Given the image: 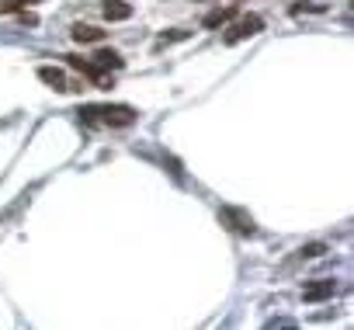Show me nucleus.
<instances>
[{"mask_svg":"<svg viewBox=\"0 0 354 330\" xmlns=\"http://www.w3.org/2000/svg\"><path fill=\"white\" fill-rule=\"evenodd\" d=\"M77 115L87 125H111V129H125L139 118V111L132 104H84Z\"/></svg>","mask_w":354,"mask_h":330,"instance_id":"nucleus-1","label":"nucleus"},{"mask_svg":"<svg viewBox=\"0 0 354 330\" xmlns=\"http://www.w3.org/2000/svg\"><path fill=\"white\" fill-rule=\"evenodd\" d=\"M261 32H264V18H261V15H243L236 25H230V28H226L223 42H226V46H236V42L254 39V35H261Z\"/></svg>","mask_w":354,"mask_h":330,"instance_id":"nucleus-2","label":"nucleus"},{"mask_svg":"<svg viewBox=\"0 0 354 330\" xmlns=\"http://www.w3.org/2000/svg\"><path fill=\"white\" fill-rule=\"evenodd\" d=\"M219 216H223V223H230V226H233L236 233H243V237H254V233H257L254 219H250L243 209H223Z\"/></svg>","mask_w":354,"mask_h":330,"instance_id":"nucleus-3","label":"nucleus"},{"mask_svg":"<svg viewBox=\"0 0 354 330\" xmlns=\"http://www.w3.org/2000/svg\"><path fill=\"white\" fill-rule=\"evenodd\" d=\"M333 292H337V282L316 278V282H309V285L302 288V299H306V302H323V299H330Z\"/></svg>","mask_w":354,"mask_h":330,"instance_id":"nucleus-4","label":"nucleus"},{"mask_svg":"<svg viewBox=\"0 0 354 330\" xmlns=\"http://www.w3.org/2000/svg\"><path fill=\"white\" fill-rule=\"evenodd\" d=\"M39 80H42V84H49L53 91H70L66 73H63V70H56V66H39Z\"/></svg>","mask_w":354,"mask_h":330,"instance_id":"nucleus-5","label":"nucleus"},{"mask_svg":"<svg viewBox=\"0 0 354 330\" xmlns=\"http://www.w3.org/2000/svg\"><path fill=\"white\" fill-rule=\"evenodd\" d=\"M132 18V4L125 0H108L104 4V21H129Z\"/></svg>","mask_w":354,"mask_h":330,"instance_id":"nucleus-6","label":"nucleus"},{"mask_svg":"<svg viewBox=\"0 0 354 330\" xmlns=\"http://www.w3.org/2000/svg\"><path fill=\"white\" fill-rule=\"evenodd\" d=\"M73 42H80V46H91V42H101L104 39V32L101 28H94V25H73Z\"/></svg>","mask_w":354,"mask_h":330,"instance_id":"nucleus-7","label":"nucleus"},{"mask_svg":"<svg viewBox=\"0 0 354 330\" xmlns=\"http://www.w3.org/2000/svg\"><path fill=\"white\" fill-rule=\"evenodd\" d=\"M91 63H94V66H101V70H122V56H118L115 49H97Z\"/></svg>","mask_w":354,"mask_h":330,"instance_id":"nucleus-8","label":"nucleus"},{"mask_svg":"<svg viewBox=\"0 0 354 330\" xmlns=\"http://www.w3.org/2000/svg\"><path fill=\"white\" fill-rule=\"evenodd\" d=\"M236 18V8H219V11H212V15H205V28H223V25H230Z\"/></svg>","mask_w":354,"mask_h":330,"instance_id":"nucleus-9","label":"nucleus"},{"mask_svg":"<svg viewBox=\"0 0 354 330\" xmlns=\"http://www.w3.org/2000/svg\"><path fill=\"white\" fill-rule=\"evenodd\" d=\"M25 4H35V0H0V15H11V11H21Z\"/></svg>","mask_w":354,"mask_h":330,"instance_id":"nucleus-10","label":"nucleus"},{"mask_svg":"<svg viewBox=\"0 0 354 330\" xmlns=\"http://www.w3.org/2000/svg\"><path fill=\"white\" fill-rule=\"evenodd\" d=\"M299 254H302V257H323V254H326V244H309V247H302Z\"/></svg>","mask_w":354,"mask_h":330,"instance_id":"nucleus-11","label":"nucleus"},{"mask_svg":"<svg viewBox=\"0 0 354 330\" xmlns=\"http://www.w3.org/2000/svg\"><path fill=\"white\" fill-rule=\"evenodd\" d=\"M185 39H188V32H177V28H174V32H163V35H160V46H167V42H185Z\"/></svg>","mask_w":354,"mask_h":330,"instance_id":"nucleus-12","label":"nucleus"}]
</instances>
